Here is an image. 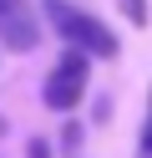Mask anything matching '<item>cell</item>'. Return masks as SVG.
I'll return each instance as SVG.
<instances>
[{
	"instance_id": "cell-1",
	"label": "cell",
	"mask_w": 152,
	"mask_h": 158,
	"mask_svg": "<svg viewBox=\"0 0 152 158\" xmlns=\"http://www.w3.org/2000/svg\"><path fill=\"white\" fill-rule=\"evenodd\" d=\"M46 21H51V31H56L61 41H71L76 51L101 56V61H107V56H117V36H111L96 15L76 10V5H66V0H46Z\"/></svg>"
},
{
	"instance_id": "cell-2",
	"label": "cell",
	"mask_w": 152,
	"mask_h": 158,
	"mask_svg": "<svg viewBox=\"0 0 152 158\" xmlns=\"http://www.w3.org/2000/svg\"><path fill=\"white\" fill-rule=\"evenodd\" d=\"M86 51H66L56 66H51L46 77V107L51 112H71V107L81 102V92H86Z\"/></svg>"
},
{
	"instance_id": "cell-3",
	"label": "cell",
	"mask_w": 152,
	"mask_h": 158,
	"mask_svg": "<svg viewBox=\"0 0 152 158\" xmlns=\"http://www.w3.org/2000/svg\"><path fill=\"white\" fill-rule=\"evenodd\" d=\"M0 41H5L10 51H36L41 26H36L30 0H0Z\"/></svg>"
},
{
	"instance_id": "cell-4",
	"label": "cell",
	"mask_w": 152,
	"mask_h": 158,
	"mask_svg": "<svg viewBox=\"0 0 152 158\" xmlns=\"http://www.w3.org/2000/svg\"><path fill=\"white\" fill-rule=\"evenodd\" d=\"M122 10L132 15V26H147V5L142 0H122Z\"/></svg>"
},
{
	"instance_id": "cell-5",
	"label": "cell",
	"mask_w": 152,
	"mask_h": 158,
	"mask_svg": "<svg viewBox=\"0 0 152 158\" xmlns=\"http://www.w3.org/2000/svg\"><path fill=\"white\" fill-rule=\"evenodd\" d=\"M25 158H51V143H46V138H36V143L25 148Z\"/></svg>"
},
{
	"instance_id": "cell-6",
	"label": "cell",
	"mask_w": 152,
	"mask_h": 158,
	"mask_svg": "<svg viewBox=\"0 0 152 158\" xmlns=\"http://www.w3.org/2000/svg\"><path fill=\"white\" fill-rule=\"evenodd\" d=\"M137 158H152V117H147V127H142V148H137Z\"/></svg>"
}]
</instances>
